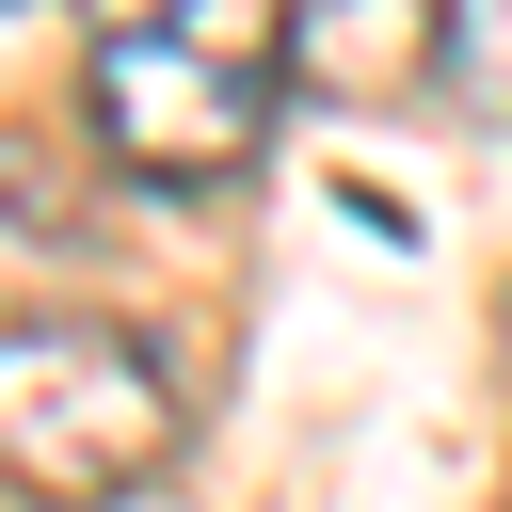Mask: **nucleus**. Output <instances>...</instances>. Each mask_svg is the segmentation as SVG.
I'll list each match as a JSON object with an SVG mask.
<instances>
[{
  "mask_svg": "<svg viewBox=\"0 0 512 512\" xmlns=\"http://www.w3.org/2000/svg\"><path fill=\"white\" fill-rule=\"evenodd\" d=\"M432 96H464L480 128H512V0H448V80Z\"/></svg>",
  "mask_w": 512,
  "mask_h": 512,
  "instance_id": "obj_4",
  "label": "nucleus"
},
{
  "mask_svg": "<svg viewBox=\"0 0 512 512\" xmlns=\"http://www.w3.org/2000/svg\"><path fill=\"white\" fill-rule=\"evenodd\" d=\"M176 464V368L112 320H0V496L112 512Z\"/></svg>",
  "mask_w": 512,
  "mask_h": 512,
  "instance_id": "obj_2",
  "label": "nucleus"
},
{
  "mask_svg": "<svg viewBox=\"0 0 512 512\" xmlns=\"http://www.w3.org/2000/svg\"><path fill=\"white\" fill-rule=\"evenodd\" d=\"M304 80V0H144L80 48V112L128 176H240Z\"/></svg>",
  "mask_w": 512,
  "mask_h": 512,
  "instance_id": "obj_1",
  "label": "nucleus"
},
{
  "mask_svg": "<svg viewBox=\"0 0 512 512\" xmlns=\"http://www.w3.org/2000/svg\"><path fill=\"white\" fill-rule=\"evenodd\" d=\"M304 80L320 96H432L448 80V0H304Z\"/></svg>",
  "mask_w": 512,
  "mask_h": 512,
  "instance_id": "obj_3",
  "label": "nucleus"
}]
</instances>
